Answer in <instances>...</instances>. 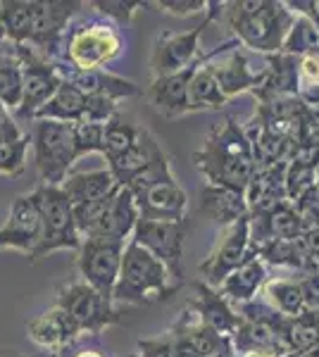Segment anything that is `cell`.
I'll return each instance as SVG.
<instances>
[{
	"instance_id": "23",
	"label": "cell",
	"mask_w": 319,
	"mask_h": 357,
	"mask_svg": "<svg viewBox=\"0 0 319 357\" xmlns=\"http://www.w3.org/2000/svg\"><path fill=\"white\" fill-rule=\"evenodd\" d=\"M198 200H200V203H198L200 215L217 224L222 231H224V229H229V227H234V224L241 222L243 217L251 215L246 193L234 191V188L205 183V186L200 188Z\"/></svg>"
},
{
	"instance_id": "20",
	"label": "cell",
	"mask_w": 319,
	"mask_h": 357,
	"mask_svg": "<svg viewBox=\"0 0 319 357\" xmlns=\"http://www.w3.org/2000/svg\"><path fill=\"white\" fill-rule=\"evenodd\" d=\"M193 301L188 303V307L193 310L195 317L205 326H210L212 331L222 333V336L231 338L241 324V314L226 298L219 293V289H212L205 281L195 279L193 281Z\"/></svg>"
},
{
	"instance_id": "45",
	"label": "cell",
	"mask_w": 319,
	"mask_h": 357,
	"mask_svg": "<svg viewBox=\"0 0 319 357\" xmlns=\"http://www.w3.org/2000/svg\"><path fill=\"white\" fill-rule=\"evenodd\" d=\"M138 357H174V348L170 336H160V338H146V341H138Z\"/></svg>"
},
{
	"instance_id": "16",
	"label": "cell",
	"mask_w": 319,
	"mask_h": 357,
	"mask_svg": "<svg viewBox=\"0 0 319 357\" xmlns=\"http://www.w3.org/2000/svg\"><path fill=\"white\" fill-rule=\"evenodd\" d=\"M40 236H43V224H40V212L31 193L15 198L8 220L0 227V248H15V250L27 252L31 260L40 243Z\"/></svg>"
},
{
	"instance_id": "3",
	"label": "cell",
	"mask_w": 319,
	"mask_h": 357,
	"mask_svg": "<svg viewBox=\"0 0 319 357\" xmlns=\"http://www.w3.org/2000/svg\"><path fill=\"white\" fill-rule=\"evenodd\" d=\"M129 191L136 198V205L141 210L143 220L158 222H184L188 210V195L181 188L172 172V165L167 160L165 151H153L150 167L129 186Z\"/></svg>"
},
{
	"instance_id": "30",
	"label": "cell",
	"mask_w": 319,
	"mask_h": 357,
	"mask_svg": "<svg viewBox=\"0 0 319 357\" xmlns=\"http://www.w3.org/2000/svg\"><path fill=\"white\" fill-rule=\"evenodd\" d=\"M212 53L205 55V62L195 69L193 79L188 86V112H210V110H222L229 102V98L219 86L217 77H214L210 67Z\"/></svg>"
},
{
	"instance_id": "21",
	"label": "cell",
	"mask_w": 319,
	"mask_h": 357,
	"mask_svg": "<svg viewBox=\"0 0 319 357\" xmlns=\"http://www.w3.org/2000/svg\"><path fill=\"white\" fill-rule=\"evenodd\" d=\"M307 231L303 217L298 215L293 203H281L267 212L251 215V245L267 243V241H298Z\"/></svg>"
},
{
	"instance_id": "56",
	"label": "cell",
	"mask_w": 319,
	"mask_h": 357,
	"mask_svg": "<svg viewBox=\"0 0 319 357\" xmlns=\"http://www.w3.org/2000/svg\"><path fill=\"white\" fill-rule=\"evenodd\" d=\"M317 317H319V312H317Z\"/></svg>"
},
{
	"instance_id": "25",
	"label": "cell",
	"mask_w": 319,
	"mask_h": 357,
	"mask_svg": "<svg viewBox=\"0 0 319 357\" xmlns=\"http://www.w3.org/2000/svg\"><path fill=\"white\" fill-rule=\"evenodd\" d=\"M286 167L288 162L274 167H258V172H255V176L246 188V200L251 215L267 212L281 203H291L286 193Z\"/></svg>"
},
{
	"instance_id": "55",
	"label": "cell",
	"mask_w": 319,
	"mask_h": 357,
	"mask_svg": "<svg viewBox=\"0 0 319 357\" xmlns=\"http://www.w3.org/2000/svg\"><path fill=\"white\" fill-rule=\"evenodd\" d=\"M317 8H319V0H317Z\"/></svg>"
},
{
	"instance_id": "48",
	"label": "cell",
	"mask_w": 319,
	"mask_h": 357,
	"mask_svg": "<svg viewBox=\"0 0 319 357\" xmlns=\"http://www.w3.org/2000/svg\"><path fill=\"white\" fill-rule=\"evenodd\" d=\"M300 98L307 102V105H317L319 107V86H310V89L300 91Z\"/></svg>"
},
{
	"instance_id": "42",
	"label": "cell",
	"mask_w": 319,
	"mask_h": 357,
	"mask_svg": "<svg viewBox=\"0 0 319 357\" xmlns=\"http://www.w3.org/2000/svg\"><path fill=\"white\" fill-rule=\"evenodd\" d=\"M298 286L303 291V303H305V312H319V264L310 272H303L295 276Z\"/></svg>"
},
{
	"instance_id": "31",
	"label": "cell",
	"mask_w": 319,
	"mask_h": 357,
	"mask_svg": "<svg viewBox=\"0 0 319 357\" xmlns=\"http://www.w3.org/2000/svg\"><path fill=\"white\" fill-rule=\"evenodd\" d=\"M155 148H158V141H155V136L150 134L148 129H143L141 138H138V143L131 148V151H126L124 155H121V158L112 160V162H107V169L112 172V176L117 178V183H119L121 188H129L131 183L148 169L150 160H153V151H155Z\"/></svg>"
},
{
	"instance_id": "33",
	"label": "cell",
	"mask_w": 319,
	"mask_h": 357,
	"mask_svg": "<svg viewBox=\"0 0 319 357\" xmlns=\"http://www.w3.org/2000/svg\"><path fill=\"white\" fill-rule=\"evenodd\" d=\"M317 348H319V317L315 312L291 317L286 324L288 357H303Z\"/></svg>"
},
{
	"instance_id": "14",
	"label": "cell",
	"mask_w": 319,
	"mask_h": 357,
	"mask_svg": "<svg viewBox=\"0 0 319 357\" xmlns=\"http://www.w3.org/2000/svg\"><path fill=\"white\" fill-rule=\"evenodd\" d=\"M84 8V3L72 0H31V36L29 43L36 45L43 57H55L60 53L62 33L74 13Z\"/></svg>"
},
{
	"instance_id": "43",
	"label": "cell",
	"mask_w": 319,
	"mask_h": 357,
	"mask_svg": "<svg viewBox=\"0 0 319 357\" xmlns=\"http://www.w3.org/2000/svg\"><path fill=\"white\" fill-rule=\"evenodd\" d=\"M160 10L177 17H188V15H207V8H210V0H160L155 3Z\"/></svg>"
},
{
	"instance_id": "27",
	"label": "cell",
	"mask_w": 319,
	"mask_h": 357,
	"mask_svg": "<svg viewBox=\"0 0 319 357\" xmlns=\"http://www.w3.org/2000/svg\"><path fill=\"white\" fill-rule=\"evenodd\" d=\"M117 178L112 176V172L107 169H94V172H77V174H69L67 181L62 183V191L67 193L69 203L74 207L84 203H94V200L110 198L119 191Z\"/></svg>"
},
{
	"instance_id": "2",
	"label": "cell",
	"mask_w": 319,
	"mask_h": 357,
	"mask_svg": "<svg viewBox=\"0 0 319 357\" xmlns=\"http://www.w3.org/2000/svg\"><path fill=\"white\" fill-rule=\"evenodd\" d=\"M222 20L243 48L262 55H276L283 50L295 13L281 0H234L224 3Z\"/></svg>"
},
{
	"instance_id": "53",
	"label": "cell",
	"mask_w": 319,
	"mask_h": 357,
	"mask_svg": "<svg viewBox=\"0 0 319 357\" xmlns=\"http://www.w3.org/2000/svg\"><path fill=\"white\" fill-rule=\"evenodd\" d=\"M124 357H138V353H131V355H124Z\"/></svg>"
},
{
	"instance_id": "5",
	"label": "cell",
	"mask_w": 319,
	"mask_h": 357,
	"mask_svg": "<svg viewBox=\"0 0 319 357\" xmlns=\"http://www.w3.org/2000/svg\"><path fill=\"white\" fill-rule=\"evenodd\" d=\"M31 198L40 212V224H43V236L36 252L31 255V262L50 255L55 250H79L84 243V236L79 234L77 220H74V205L69 203L67 193L62 186H36L31 191Z\"/></svg>"
},
{
	"instance_id": "49",
	"label": "cell",
	"mask_w": 319,
	"mask_h": 357,
	"mask_svg": "<svg viewBox=\"0 0 319 357\" xmlns=\"http://www.w3.org/2000/svg\"><path fill=\"white\" fill-rule=\"evenodd\" d=\"M65 355L67 357H105V355H103V353H98V350H79V353H72V350H69V348H65Z\"/></svg>"
},
{
	"instance_id": "28",
	"label": "cell",
	"mask_w": 319,
	"mask_h": 357,
	"mask_svg": "<svg viewBox=\"0 0 319 357\" xmlns=\"http://www.w3.org/2000/svg\"><path fill=\"white\" fill-rule=\"evenodd\" d=\"M31 134H22L10 110L0 105V174L20 176L27 167V151Z\"/></svg>"
},
{
	"instance_id": "19",
	"label": "cell",
	"mask_w": 319,
	"mask_h": 357,
	"mask_svg": "<svg viewBox=\"0 0 319 357\" xmlns=\"http://www.w3.org/2000/svg\"><path fill=\"white\" fill-rule=\"evenodd\" d=\"M205 55H202L195 65L184 69V72L153 79V84H150L146 91V98H148L150 105H153L155 112L162 114V117H170V119L188 114V86H191V79H193L195 69L205 62Z\"/></svg>"
},
{
	"instance_id": "24",
	"label": "cell",
	"mask_w": 319,
	"mask_h": 357,
	"mask_svg": "<svg viewBox=\"0 0 319 357\" xmlns=\"http://www.w3.org/2000/svg\"><path fill=\"white\" fill-rule=\"evenodd\" d=\"M27 331L34 343L45 350H55V353L69 348L74 338L81 336L77 324H74V321L69 319V314L62 307H57V305L45 310V312H40L38 317H34L27 324Z\"/></svg>"
},
{
	"instance_id": "37",
	"label": "cell",
	"mask_w": 319,
	"mask_h": 357,
	"mask_svg": "<svg viewBox=\"0 0 319 357\" xmlns=\"http://www.w3.org/2000/svg\"><path fill=\"white\" fill-rule=\"evenodd\" d=\"M5 36L15 45H27L31 36V0H3Z\"/></svg>"
},
{
	"instance_id": "44",
	"label": "cell",
	"mask_w": 319,
	"mask_h": 357,
	"mask_svg": "<svg viewBox=\"0 0 319 357\" xmlns=\"http://www.w3.org/2000/svg\"><path fill=\"white\" fill-rule=\"evenodd\" d=\"M293 205H295V210H298V215L303 217L307 229H319V193H317V186L312 188L310 193H305L300 200H295Z\"/></svg>"
},
{
	"instance_id": "52",
	"label": "cell",
	"mask_w": 319,
	"mask_h": 357,
	"mask_svg": "<svg viewBox=\"0 0 319 357\" xmlns=\"http://www.w3.org/2000/svg\"><path fill=\"white\" fill-rule=\"evenodd\" d=\"M239 357H279L274 353H248V355H239Z\"/></svg>"
},
{
	"instance_id": "15",
	"label": "cell",
	"mask_w": 319,
	"mask_h": 357,
	"mask_svg": "<svg viewBox=\"0 0 319 357\" xmlns=\"http://www.w3.org/2000/svg\"><path fill=\"white\" fill-rule=\"evenodd\" d=\"M210 67L226 98H234L239 93H255L260 82H262V69L255 72L248 55L243 53V45L236 38L212 50Z\"/></svg>"
},
{
	"instance_id": "54",
	"label": "cell",
	"mask_w": 319,
	"mask_h": 357,
	"mask_svg": "<svg viewBox=\"0 0 319 357\" xmlns=\"http://www.w3.org/2000/svg\"><path fill=\"white\" fill-rule=\"evenodd\" d=\"M317 193H319V176H317Z\"/></svg>"
},
{
	"instance_id": "13",
	"label": "cell",
	"mask_w": 319,
	"mask_h": 357,
	"mask_svg": "<svg viewBox=\"0 0 319 357\" xmlns=\"http://www.w3.org/2000/svg\"><path fill=\"white\" fill-rule=\"evenodd\" d=\"M119 53L121 38L110 24H84L69 33L67 60L77 69H105Z\"/></svg>"
},
{
	"instance_id": "12",
	"label": "cell",
	"mask_w": 319,
	"mask_h": 357,
	"mask_svg": "<svg viewBox=\"0 0 319 357\" xmlns=\"http://www.w3.org/2000/svg\"><path fill=\"white\" fill-rule=\"evenodd\" d=\"M251 255L255 252L251 245V215H248L241 222H236L234 227L222 231V238L212 248L207 260L198 267L200 281H205L212 289H219L226 281V276L234 274Z\"/></svg>"
},
{
	"instance_id": "26",
	"label": "cell",
	"mask_w": 319,
	"mask_h": 357,
	"mask_svg": "<svg viewBox=\"0 0 319 357\" xmlns=\"http://www.w3.org/2000/svg\"><path fill=\"white\" fill-rule=\"evenodd\" d=\"M267 281H269L267 279V264L258 255H251L234 274L226 276V281L219 286V293L234 307H239V305L253 303L258 293L265 289Z\"/></svg>"
},
{
	"instance_id": "22",
	"label": "cell",
	"mask_w": 319,
	"mask_h": 357,
	"mask_svg": "<svg viewBox=\"0 0 319 357\" xmlns=\"http://www.w3.org/2000/svg\"><path fill=\"white\" fill-rule=\"evenodd\" d=\"M138 222H141V210L136 205V198H133L129 188H119L114 193L107 212L103 215V220L98 222V227L86 238H107L129 243Z\"/></svg>"
},
{
	"instance_id": "38",
	"label": "cell",
	"mask_w": 319,
	"mask_h": 357,
	"mask_svg": "<svg viewBox=\"0 0 319 357\" xmlns=\"http://www.w3.org/2000/svg\"><path fill=\"white\" fill-rule=\"evenodd\" d=\"M24 100V74H22L20 62L10 60L0 65V105L5 110H20Z\"/></svg>"
},
{
	"instance_id": "1",
	"label": "cell",
	"mask_w": 319,
	"mask_h": 357,
	"mask_svg": "<svg viewBox=\"0 0 319 357\" xmlns=\"http://www.w3.org/2000/svg\"><path fill=\"white\" fill-rule=\"evenodd\" d=\"M193 165L207 183L243 193L258 172L246 129L234 117H226L224 124L210 131L200 151L193 153Z\"/></svg>"
},
{
	"instance_id": "18",
	"label": "cell",
	"mask_w": 319,
	"mask_h": 357,
	"mask_svg": "<svg viewBox=\"0 0 319 357\" xmlns=\"http://www.w3.org/2000/svg\"><path fill=\"white\" fill-rule=\"evenodd\" d=\"M57 69L69 84L91 98H107V100L117 102L121 98H133L141 93V89L133 82L117 77L107 69H77L72 65H62V62H57Z\"/></svg>"
},
{
	"instance_id": "29",
	"label": "cell",
	"mask_w": 319,
	"mask_h": 357,
	"mask_svg": "<svg viewBox=\"0 0 319 357\" xmlns=\"http://www.w3.org/2000/svg\"><path fill=\"white\" fill-rule=\"evenodd\" d=\"M253 252L260 257L265 264H272V267H283V269H293L295 274L310 272V269L317 267L315 257L307 255V250L303 243L298 241H267V243H260L253 248Z\"/></svg>"
},
{
	"instance_id": "40",
	"label": "cell",
	"mask_w": 319,
	"mask_h": 357,
	"mask_svg": "<svg viewBox=\"0 0 319 357\" xmlns=\"http://www.w3.org/2000/svg\"><path fill=\"white\" fill-rule=\"evenodd\" d=\"M103 136H105V124H96V122L74 124L77 158H84V155H91V153H103Z\"/></svg>"
},
{
	"instance_id": "57",
	"label": "cell",
	"mask_w": 319,
	"mask_h": 357,
	"mask_svg": "<svg viewBox=\"0 0 319 357\" xmlns=\"http://www.w3.org/2000/svg\"><path fill=\"white\" fill-rule=\"evenodd\" d=\"M317 264H319V260H317Z\"/></svg>"
},
{
	"instance_id": "11",
	"label": "cell",
	"mask_w": 319,
	"mask_h": 357,
	"mask_svg": "<svg viewBox=\"0 0 319 357\" xmlns=\"http://www.w3.org/2000/svg\"><path fill=\"white\" fill-rule=\"evenodd\" d=\"M126 243L107 238H84L79 248V274L81 281L94 286L98 293L114 303V286L119 279L121 260H124Z\"/></svg>"
},
{
	"instance_id": "9",
	"label": "cell",
	"mask_w": 319,
	"mask_h": 357,
	"mask_svg": "<svg viewBox=\"0 0 319 357\" xmlns=\"http://www.w3.org/2000/svg\"><path fill=\"white\" fill-rule=\"evenodd\" d=\"M15 57L22 67V74H24V100H22V107L17 110V114L34 122L40 107L57 93L65 77L57 69V62H50L36 48L15 45Z\"/></svg>"
},
{
	"instance_id": "46",
	"label": "cell",
	"mask_w": 319,
	"mask_h": 357,
	"mask_svg": "<svg viewBox=\"0 0 319 357\" xmlns=\"http://www.w3.org/2000/svg\"><path fill=\"white\" fill-rule=\"evenodd\" d=\"M300 243L307 250V255L319 260V229H307V231L300 236Z\"/></svg>"
},
{
	"instance_id": "41",
	"label": "cell",
	"mask_w": 319,
	"mask_h": 357,
	"mask_svg": "<svg viewBox=\"0 0 319 357\" xmlns=\"http://www.w3.org/2000/svg\"><path fill=\"white\" fill-rule=\"evenodd\" d=\"M146 3H129V0H96L91 3V8H98V13L112 17L114 22H129L136 15L138 8H143Z\"/></svg>"
},
{
	"instance_id": "47",
	"label": "cell",
	"mask_w": 319,
	"mask_h": 357,
	"mask_svg": "<svg viewBox=\"0 0 319 357\" xmlns=\"http://www.w3.org/2000/svg\"><path fill=\"white\" fill-rule=\"evenodd\" d=\"M288 8L293 10V13H307L312 17V20L317 22L319 26V8H317V0H293V3H288Z\"/></svg>"
},
{
	"instance_id": "50",
	"label": "cell",
	"mask_w": 319,
	"mask_h": 357,
	"mask_svg": "<svg viewBox=\"0 0 319 357\" xmlns=\"http://www.w3.org/2000/svg\"><path fill=\"white\" fill-rule=\"evenodd\" d=\"M0 357H22L17 350H13V348H3L0 350Z\"/></svg>"
},
{
	"instance_id": "51",
	"label": "cell",
	"mask_w": 319,
	"mask_h": 357,
	"mask_svg": "<svg viewBox=\"0 0 319 357\" xmlns=\"http://www.w3.org/2000/svg\"><path fill=\"white\" fill-rule=\"evenodd\" d=\"M3 38H8V36H5V20H3V3H0V41H3Z\"/></svg>"
},
{
	"instance_id": "34",
	"label": "cell",
	"mask_w": 319,
	"mask_h": 357,
	"mask_svg": "<svg viewBox=\"0 0 319 357\" xmlns=\"http://www.w3.org/2000/svg\"><path fill=\"white\" fill-rule=\"evenodd\" d=\"M265 301L269 307H274L276 312L283 317H300L305 314V303H303V291L298 286V279H269L265 284Z\"/></svg>"
},
{
	"instance_id": "6",
	"label": "cell",
	"mask_w": 319,
	"mask_h": 357,
	"mask_svg": "<svg viewBox=\"0 0 319 357\" xmlns=\"http://www.w3.org/2000/svg\"><path fill=\"white\" fill-rule=\"evenodd\" d=\"M34 160L43 186H62L72 165L77 162V146H74V124L53 122V119H36L31 131Z\"/></svg>"
},
{
	"instance_id": "10",
	"label": "cell",
	"mask_w": 319,
	"mask_h": 357,
	"mask_svg": "<svg viewBox=\"0 0 319 357\" xmlns=\"http://www.w3.org/2000/svg\"><path fill=\"white\" fill-rule=\"evenodd\" d=\"M186 220L184 222H158V220H143L136 224L131 241H136L141 248L153 252L158 260L170 269L174 284L181 286L186 269H184V243H186Z\"/></svg>"
},
{
	"instance_id": "32",
	"label": "cell",
	"mask_w": 319,
	"mask_h": 357,
	"mask_svg": "<svg viewBox=\"0 0 319 357\" xmlns=\"http://www.w3.org/2000/svg\"><path fill=\"white\" fill-rule=\"evenodd\" d=\"M86 107H89V96H84L77 86H72L65 79L60 89H57V93L38 110L34 122H36V119H53V122L77 124V122H84Z\"/></svg>"
},
{
	"instance_id": "39",
	"label": "cell",
	"mask_w": 319,
	"mask_h": 357,
	"mask_svg": "<svg viewBox=\"0 0 319 357\" xmlns=\"http://www.w3.org/2000/svg\"><path fill=\"white\" fill-rule=\"evenodd\" d=\"M317 176H319V169H312V167H305V165L288 162V167H286L288 200L295 203V200H300L305 193H310L312 188L317 186Z\"/></svg>"
},
{
	"instance_id": "35",
	"label": "cell",
	"mask_w": 319,
	"mask_h": 357,
	"mask_svg": "<svg viewBox=\"0 0 319 357\" xmlns=\"http://www.w3.org/2000/svg\"><path fill=\"white\" fill-rule=\"evenodd\" d=\"M281 53L293 57H319V26L307 13H295V22L286 36Z\"/></svg>"
},
{
	"instance_id": "8",
	"label": "cell",
	"mask_w": 319,
	"mask_h": 357,
	"mask_svg": "<svg viewBox=\"0 0 319 357\" xmlns=\"http://www.w3.org/2000/svg\"><path fill=\"white\" fill-rule=\"evenodd\" d=\"M55 305L65 310L81 333H91V336L105 331L110 324L119 319L114 303L107 301L86 281H72V284L62 286L57 291Z\"/></svg>"
},
{
	"instance_id": "36",
	"label": "cell",
	"mask_w": 319,
	"mask_h": 357,
	"mask_svg": "<svg viewBox=\"0 0 319 357\" xmlns=\"http://www.w3.org/2000/svg\"><path fill=\"white\" fill-rule=\"evenodd\" d=\"M141 126L129 124L119 112L114 114L105 124V136H103V158H105V162H112L126 151H131L138 143V138H141Z\"/></svg>"
},
{
	"instance_id": "7",
	"label": "cell",
	"mask_w": 319,
	"mask_h": 357,
	"mask_svg": "<svg viewBox=\"0 0 319 357\" xmlns=\"http://www.w3.org/2000/svg\"><path fill=\"white\" fill-rule=\"evenodd\" d=\"M224 13V3L210 0V8L207 15L202 17V22L198 26H193L191 31L181 33H172V31H162L158 36V41L153 45V53H150V67H153V79L158 77H170V74L184 72L191 65L200 60L202 50H200V38L202 31L212 24L217 17H222Z\"/></svg>"
},
{
	"instance_id": "17",
	"label": "cell",
	"mask_w": 319,
	"mask_h": 357,
	"mask_svg": "<svg viewBox=\"0 0 319 357\" xmlns=\"http://www.w3.org/2000/svg\"><path fill=\"white\" fill-rule=\"evenodd\" d=\"M303 91V79H300V57L276 53L265 55L262 82L255 91V100H279V98H295Z\"/></svg>"
},
{
	"instance_id": "4",
	"label": "cell",
	"mask_w": 319,
	"mask_h": 357,
	"mask_svg": "<svg viewBox=\"0 0 319 357\" xmlns=\"http://www.w3.org/2000/svg\"><path fill=\"white\" fill-rule=\"evenodd\" d=\"M170 281H174L170 269L136 241H129L117 286H114V303L148 305L155 301H167L181 289L179 284H170Z\"/></svg>"
}]
</instances>
